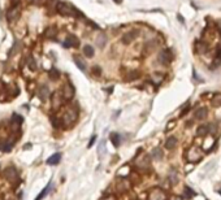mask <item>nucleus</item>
I'll return each instance as SVG.
<instances>
[{"mask_svg": "<svg viewBox=\"0 0 221 200\" xmlns=\"http://www.w3.org/2000/svg\"><path fill=\"white\" fill-rule=\"evenodd\" d=\"M56 10H57V13L61 14V16H68V17H72V16H74L77 13L80 17H83L80 12L76 10L72 5H69V4H66V3H57Z\"/></svg>", "mask_w": 221, "mask_h": 200, "instance_id": "nucleus-1", "label": "nucleus"}, {"mask_svg": "<svg viewBox=\"0 0 221 200\" xmlns=\"http://www.w3.org/2000/svg\"><path fill=\"white\" fill-rule=\"evenodd\" d=\"M76 120H77V112H76V109H73V108H69L68 111L64 113V116H62V122H64L66 126L74 124Z\"/></svg>", "mask_w": 221, "mask_h": 200, "instance_id": "nucleus-2", "label": "nucleus"}, {"mask_svg": "<svg viewBox=\"0 0 221 200\" xmlns=\"http://www.w3.org/2000/svg\"><path fill=\"white\" fill-rule=\"evenodd\" d=\"M186 159L190 163H196L202 159V152H200L196 147H191L190 150L186 152Z\"/></svg>", "mask_w": 221, "mask_h": 200, "instance_id": "nucleus-3", "label": "nucleus"}, {"mask_svg": "<svg viewBox=\"0 0 221 200\" xmlns=\"http://www.w3.org/2000/svg\"><path fill=\"white\" fill-rule=\"evenodd\" d=\"M3 174H4V177L7 178L8 182H11V183L18 182V173H17V170H16L13 166H8L7 169L4 170Z\"/></svg>", "mask_w": 221, "mask_h": 200, "instance_id": "nucleus-4", "label": "nucleus"}, {"mask_svg": "<svg viewBox=\"0 0 221 200\" xmlns=\"http://www.w3.org/2000/svg\"><path fill=\"white\" fill-rule=\"evenodd\" d=\"M134 163H135V165L139 168V169H146V168L150 165V159H148V156L146 154H142V152H141V154L135 157Z\"/></svg>", "mask_w": 221, "mask_h": 200, "instance_id": "nucleus-5", "label": "nucleus"}, {"mask_svg": "<svg viewBox=\"0 0 221 200\" xmlns=\"http://www.w3.org/2000/svg\"><path fill=\"white\" fill-rule=\"evenodd\" d=\"M172 58H173V56H172L171 49H163V51H160L159 56H157V60H159V62H160V64H163V65H168L169 62L172 61Z\"/></svg>", "mask_w": 221, "mask_h": 200, "instance_id": "nucleus-6", "label": "nucleus"}, {"mask_svg": "<svg viewBox=\"0 0 221 200\" xmlns=\"http://www.w3.org/2000/svg\"><path fill=\"white\" fill-rule=\"evenodd\" d=\"M137 37H138V31L137 30H130V31H128V33H125L124 35H122L121 40H122L124 44L129 46V44H132V43L135 40Z\"/></svg>", "mask_w": 221, "mask_h": 200, "instance_id": "nucleus-7", "label": "nucleus"}, {"mask_svg": "<svg viewBox=\"0 0 221 200\" xmlns=\"http://www.w3.org/2000/svg\"><path fill=\"white\" fill-rule=\"evenodd\" d=\"M20 14H21V12H20V8L17 5L12 7L11 9H8L7 12V18L9 22H16L17 19L20 18Z\"/></svg>", "mask_w": 221, "mask_h": 200, "instance_id": "nucleus-8", "label": "nucleus"}, {"mask_svg": "<svg viewBox=\"0 0 221 200\" xmlns=\"http://www.w3.org/2000/svg\"><path fill=\"white\" fill-rule=\"evenodd\" d=\"M74 94H76V90H74V87L70 83H65L64 86H62V91H61V95L64 99L66 100H70L72 97L74 96Z\"/></svg>", "mask_w": 221, "mask_h": 200, "instance_id": "nucleus-9", "label": "nucleus"}, {"mask_svg": "<svg viewBox=\"0 0 221 200\" xmlns=\"http://www.w3.org/2000/svg\"><path fill=\"white\" fill-rule=\"evenodd\" d=\"M167 195L161 189H152L148 194V200H165Z\"/></svg>", "mask_w": 221, "mask_h": 200, "instance_id": "nucleus-10", "label": "nucleus"}, {"mask_svg": "<svg viewBox=\"0 0 221 200\" xmlns=\"http://www.w3.org/2000/svg\"><path fill=\"white\" fill-rule=\"evenodd\" d=\"M62 95H61V92H59V91H56V92H53V95H52V109L53 111H56V109H59L62 105Z\"/></svg>", "mask_w": 221, "mask_h": 200, "instance_id": "nucleus-11", "label": "nucleus"}, {"mask_svg": "<svg viewBox=\"0 0 221 200\" xmlns=\"http://www.w3.org/2000/svg\"><path fill=\"white\" fill-rule=\"evenodd\" d=\"M139 77H141L139 70H135V69H130V70H128V72H126V74L124 76L125 81H128V82L135 81V79H138Z\"/></svg>", "mask_w": 221, "mask_h": 200, "instance_id": "nucleus-12", "label": "nucleus"}, {"mask_svg": "<svg viewBox=\"0 0 221 200\" xmlns=\"http://www.w3.org/2000/svg\"><path fill=\"white\" fill-rule=\"evenodd\" d=\"M64 48H69V47H78L80 46V40L77 39V37H73V35H70V37H68L65 39L64 42Z\"/></svg>", "mask_w": 221, "mask_h": 200, "instance_id": "nucleus-13", "label": "nucleus"}, {"mask_svg": "<svg viewBox=\"0 0 221 200\" xmlns=\"http://www.w3.org/2000/svg\"><path fill=\"white\" fill-rule=\"evenodd\" d=\"M208 51V43L203 40H196L195 42V52L196 53H203Z\"/></svg>", "mask_w": 221, "mask_h": 200, "instance_id": "nucleus-14", "label": "nucleus"}, {"mask_svg": "<svg viewBox=\"0 0 221 200\" xmlns=\"http://www.w3.org/2000/svg\"><path fill=\"white\" fill-rule=\"evenodd\" d=\"M221 65V46H219L217 48H216V52H215V61L213 64H212L211 69H215L217 68V66Z\"/></svg>", "mask_w": 221, "mask_h": 200, "instance_id": "nucleus-15", "label": "nucleus"}, {"mask_svg": "<svg viewBox=\"0 0 221 200\" xmlns=\"http://www.w3.org/2000/svg\"><path fill=\"white\" fill-rule=\"evenodd\" d=\"M12 147H13V142L12 140H2L0 142V151L2 152H11Z\"/></svg>", "mask_w": 221, "mask_h": 200, "instance_id": "nucleus-16", "label": "nucleus"}, {"mask_svg": "<svg viewBox=\"0 0 221 200\" xmlns=\"http://www.w3.org/2000/svg\"><path fill=\"white\" fill-rule=\"evenodd\" d=\"M38 96H39V99H41V100L46 101L50 97V90H48V87H47V86H43V87H41V90H39V92H38Z\"/></svg>", "mask_w": 221, "mask_h": 200, "instance_id": "nucleus-17", "label": "nucleus"}, {"mask_svg": "<svg viewBox=\"0 0 221 200\" xmlns=\"http://www.w3.org/2000/svg\"><path fill=\"white\" fill-rule=\"evenodd\" d=\"M56 34H57V29L55 26H48L46 29V31H44V37L50 38V39L55 38V37H56Z\"/></svg>", "mask_w": 221, "mask_h": 200, "instance_id": "nucleus-18", "label": "nucleus"}, {"mask_svg": "<svg viewBox=\"0 0 221 200\" xmlns=\"http://www.w3.org/2000/svg\"><path fill=\"white\" fill-rule=\"evenodd\" d=\"M176 146H177V138L176 136H169L167 142H165V148L167 150H173V148H176Z\"/></svg>", "mask_w": 221, "mask_h": 200, "instance_id": "nucleus-19", "label": "nucleus"}, {"mask_svg": "<svg viewBox=\"0 0 221 200\" xmlns=\"http://www.w3.org/2000/svg\"><path fill=\"white\" fill-rule=\"evenodd\" d=\"M60 160H61L60 154H53L48 160H47V164H48V165H57V164L60 163Z\"/></svg>", "mask_w": 221, "mask_h": 200, "instance_id": "nucleus-20", "label": "nucleus"}, {"mask_svg": "<svg viewBox=\"0 0 221 200\" xmlns=\"http://www.w3.org/2000/svg\"><path fill=\"white\" fill-rule=\"evenodd\" d=\"M105 44H107V35L101 33V34L98 35V38H96V46L100 47V48H103Z\"/></svg>", "mask_w": 221, "mask_h": 200, "instance_id": "nucleus-21", "label": "nucleus"}, {"mask_svg": "<svg viewBox=\"0 0 221 200\" xmlns=\"http://www.w3.org/2000/svg\"><path fill=\"white\" fill-rule=\"evenodd\" d=\"M151 81L155 85H160L161 82L164 81V74L163 73H153L151 76Z\"/></svg>", "mask_w": 221, "mask_h": 200, "instance_id": "nucleus-22", "label": "nucleus"}, {"mask_svg": "<svg viewBox=\"0 0 221 200\" xmlns=\"http://www.w3.org/2000/svg\"><path fill=\"white\" fill-rule=\"evenodd\" d=\"M74 64L78 66V69H80V70H82V72H86V62L82 60L81 57H78V56L74 57Z\"/></svg>", "mask_w": 221, "mask_h": 200, "instance_id": "nucleus-23", "label": "nucleus"}, {"mask_svg": "<svg viewBox=\"0 0 221 200\" xmlns=\"http://www.w3.org/2000/svg\"><path fill=\"white\" fill-rule=\"evenodd\" d=\"M207 116V109L206 108H199L198 111L195 112L194 118L195 120H204V117Z\"/></svg>", "mask_w": 221, "mask_h": 200, "instance_id": "nucleus-24", "label": "nucleus"}, {"mask_svg": "<svg viewBox=\"0 0 221 200\" xmlns=\"http://www.w3.org/2000/svg\"><path fill=\"white\" fill-rule=\"evenodd\" d=\"M51 186H52V182H50V183H48V186H47V187H44V190H43L42 193L38 195V196H37V199H35V200H42L43 198H44L46 195L50 193V190H51Z\"/></svg>", "mask_w": 221, "mask_h": 200, "instance_id": "nucleus-25", "label": "nucleus"}, {"mask_svg": "<svg viewBox=\"0 0 221 200\" xmlns=\"http://www.w3.org/2000/svg\"><path fill=\"white\" fill-rule=\"evenodd\" d=\"M212 104H213V107H221V94L220 92L213 95V97H212Z\"/></svg>", "mask_w": 221, "mask_h": 200, "instance_id": "nucleus-26", "label": "nucleus"}, {"mask_svg": "<svg viewBox=\"0 0 221 200\" xmlns=\"http://www.w3.org/2000/svg\"><path fill=\"white\" fill-rule=\"evenodd\" d=\"M83 53H85V56H87V57L91 58V57L94 56V48H92L91 46L86 44V46L83 47Z\"/></svg>", "mask_w": 221, "mask_h": 200, "instance_id": "nucleus-27", "label": "nucleus"}, {"mask_svg": "<svg viewBox=\"0 0 221 200\" xmlns=\"http://www.w3.org/2000/svg\"><path fill=\"white\" fill-rule=\"evenodd\" d=\"M207 133H208V125H200V126L198 127V130H196V134H198L199 136L206 135Z\"/></svg>", "mask_w": 221, "mask_h": 200, "instance_id": "nucleus-28", "label": "nucleus"}, {"mask_svg": "<svg viewBox=\"0 0 221 200\" xmlns=\"http://www.w3.org/2000/svg\"><path fill=\"white\" fill-rule=\"evenodd\" d=\"M110 140H112L114 147H118L120 146V134H116V133L110 134Z\"/></svg>", "mask_w": 221, "mask_h": 200, "instance_id": "nucleus-29", "label": "nucleus"}, {"mask_svg": "<svg viewBox=\"0 0 221 200\" xmlns=\"http://www.w3.org/2000/svg\"><path fill=\"white\" fill-rule=\"evenodd\" d=\"M48 74H50V78L53 81H57L59 78H60V72H59L57 69H51Z\"/></svg>", "mask_w": 221, "mask_h": 200, "instance_id": "nucleus-30", "label": "nucleus"}, {"mask_svg": "<svg viewBox=\"0 0 221 200\" xmlns=\"http://www.w3.org/2000/svg\"><path fill=\"white\" fill-rule=\"evenodd\" d=\"M129 172H130V169H129V166H122L121 169H118V172H117V175L118 177H126V175L129 174Z\"/></svg>", "mask_w": 221, "mask_h": 200, "instance_id": "nucleus-31", "label": "nucleus"}, {"mask_svg": "<svg viewBox=\"0 0 221 200\" xmlns=\"http://www.w3.org/2000/svg\"><path fill=\"white\" fill-rule=\"evenodd\" d=\"M152 157L155 160H160L161 157H163V152H161L160 148H155V150L152 151Z\"/></svg>", "mask_w": 221, "mask_h": 200, "instance_id": "nucleus-32", "label": "nucleus"}, {"mask_svg": "<svg viewBox=\"0 0 221 200\" xmlns=\"http://www.w3.org/2000/svg\"><path fill=\"white\" fill-rule=\"evenodd\" d=\"M98 152H99V156H101L105 152V140H101L99 147H98Z\"/></svg>", "mask_w": 221, "mask_h": 200, "instance_id": "nucleus-33", "label": "nucleus"}, {"mask_svg": "<svg viewBox=\"0 0 221 200\" xmlns=\"http://www.w3.org/2000/svg\"><path fill=\"white\" fill-rule=\"evenodd\" d=\"M169 179H171V182L173 183V185H176V183L178 182V178H177V174H176L174 170L171 172V174H169Z\"/></svg>", "mask_w": 221, "mask_h": 200, "instance_id": "nucleus-34", "label": "nucleus"}, {"mask_svg": "<svg viewBox=\"0 0 221 200\" xmlns=\"http://www.w3.org/2000/svg\"><path fill=\"white\" fill-rule=\"evenodd\" d=\"M12 121H13V122H17L18 125H21L22 124V121H23V118L20 115H17V113H14L13 116H12Z\"/></svg>", "mask_w": 221, "mask_h": 200, "instance_id": "nucleus-35", "label": "nucleus"}, {"mask_svg": "<svg viewBox=\"0 0 221 200\" xmlns=\"http://www.w3.org/2000/svg\"><path fill=\"white\" fill-rule=\"evenodd\" d=\"M174 127H176V121H174V120H171V121H168L165 130H167V131H171L172 129H174Z\"/></svg>", "mask_w": 221, "mask_h": 200, "instance_id": "nucleus-36", "label": "nucleus"}, {"mask_svg": "<svg viewBox=\"0 0 221 200\" xmlns=\"http://www.w3.org/2000/svg\"><path fill=\"white\" fill-rule=\"evenodd\" d=\"M185 193H186V194H185V195H186V198H191V196H194V195H195L194 191H192L190 187H187V186L185 187Z\"/></svg>", "mask_w": 221, "mask_h": 200, "instance_id": "nucleus-37", "label": "nucleus"}, {"mask_svg": "<svg viewBox=\"0 0 221 200\" xmlns=\"http://www.w3.org/2000/svg\"><path fill=\"white\" fill-rule=\"evenodd\" d=\"M29 68L31 70H37V62L34 58H29Z\"/></svg>", "mask_w": 221, "mask_h": 200, "instance_id": "nucleus-38", "label": "nucleus"}, {"mask_svg": "<svg viewBox=\"0 0 221 200\" xmlns=\"http://www.w3.org/2000/svg\"><path fill=\"white\" fill-rule=\"evenodd\" d=\"M92 74H94V76H100L101 70H100L99 66H94V68H92Z\"/></svg>", "mask_w": 221, "mask_h": 200, "instance_id": "nucleus-39", "label": "nucleus"}, {"mask_svg": "<svg viewBox=\"0 0 221 200\" xmlns=\"http://www.w3.org/2000/svg\"><path fill=\"white\" fill-rule=\"evenodd\" d=\"M189 109H190V104L186 103V107L182 109V112H181V116H185V115H186V113L189 112Z\"/></svg>", "mask_w": 221, "mask_h": 200, "instance_id": "nucleus-40", "label": "nucleus"}, {"mask_svg": "<svg viewBox=\"0 0 221 200\" xmlns=\"http://www.w3.org/2000/svg\"><path fill=\"white\" fill-rule=\"evenodd\" d=\"M51 121H52V125L55 127H59L60 126V124H59V120L56 118V117H52V118H51Z\"/></svg>", "mask_w": 221, "mask_h": 200, "instance_id": "nucleus-41", "label": "nucleus"}, {"mask_svg": "<svg viewBox=\"0 0 221 200\" xmlns=\"http://www.w3.org/2000/svg\"><path fill=\"white\" fill-rule=\"evenodd\" d=\"M95 139H96V136L94 135L92 138H91V140H90V143H89V147H91V146H92V144H94V142H95Z\"/></svg>", "mask_w": 221, "mask_h": 200, "instance_id": "nucleus-42", "label": "nucleus"}, {"mask_svg": "<svg viewBox=\"0 0 221 200\" xmlns=\"http://www.w3.org/2000/svg\"><path fill=\"white\" fill-rule=\"evenodd\" d=\"M103 200H116V198H114L113 195H109V196H105Z\"/></svg>", "mask_w": 221, "mask_h": 200, "instance_id": "nucleus-43", "label": "nucleus"}, {"mask_svg": "<svg viewBox=\"0 0 221 200\" xmlns=\"http://www.w3.org/2000/svg\"><path fill=\"white\" fill-rule=\"evenodd\" d=\"M11 1H12V4H13V7H14V5H17V4L20 3V0H11Z\"/></svg>", "mask_w": 221, "mask_h": 200, "instance_id": "nucleus-44", "label": "nucleus"}, {"mask_svg": "<svg viewBox=\"0 0 221 200\" xmlns=\"http://www.w3.org/2000/svg\"><path fill=\"white\" fill-rule=\"evenodd\" d=\"M113 1H114V3H117V4H121L122 0H113Z\"/></svg>", "mask_w": 221, "mask_h": 200, "instance_id": "nucleus-45", "label": "nucleus"}, {"mask_svg": "<svg viewBox=\"0 0 221 200\" xmlns=\"http://www.w3.org/2000/svg\"><path fill=\"white\" fill-rule=\"evenodd\" d=\"M220 194H221V191H220Z\"/></svg>", "mask_w": 221, "mask_h": 200, "instance_id": "nucleus-46", "label": "nucleus"}]
</instances>
